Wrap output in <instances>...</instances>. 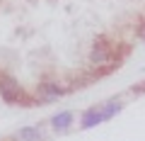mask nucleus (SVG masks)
Instances as JSON below:
<instances>
[{
  "label": "nucleus",
  "mask_w": 145,
  "mask_h": 141,
  "mask_svg": "<svg viewBox=\"0 0 145 141\" xmlns=\"http://www.w3.org/2000/svg\"><path fill=\"white\" fill-rule=\"evenodd\" d=\"M143 39H145V34H143Z\"/></svg>",
  "instance_id": "nucleus-7"
},
{
  "label": "nucleus",
  "mask_w": 145,
  "mask_h": 141,
  "mask_svg": "<svg viewBox=\"0 0 145 141\" xmlns=\"http://www.w3.org/2000/svg\"><path fill=\"white\" fill-rule=\"evenodd\" d=\"M41 139V129L39 126H24L17 131V141H39Z\"/></svg>",
  "instance_id": "nucleus-3"
},
{
  "label": "nucleus",
  "mask_w": 145,
  "mask_h": 141,
  "mask_svg": "<svg viewBox=\"0 0 145 141\" xmlns=\"http://www.w3.org/2000/svg\"><path fill=\"white\" fill-rule=\"evenodd\" d=\"M0 95L7 100V102H15V100L22 97V88L15 78L10 75H0Z\"/></svg>",
  "instance_id": "nucleus-1"
},
{
  "label": "nucleus",
  "mask_w": 145,
  "mask_h": 141,
  "mask_svg": "<svg viewBox=\"0 0 145 141\" xmlns=\"http://www.w3.org/2000/svg\"><path fill=\"white\" fill-rule=\"evenodd\" d=\"M104 119H106V117H104V110H102V107H92V110L82 117V129H89V126L99 124V122H104Z\"/></svg>",
  "instance_id": "nucleus-2"
},
{
  "label": "nucleus",
  "mask_w": 145,
  "mask_h": 141,
  "mask_svg": "<svg viewBox=\"0 0 145 141\" xmlns=\"http://www.w3.org/2000/svg\"><path fill=\"white\" fill-rule=\"evenodd\" d=\"M51 124H53V129H58V131H65L68 126L72 124V115H70V112H58V115L51 119Z\"/></svg>",
  "instance_id": "nucleus-4"
},
{
  "label": "nucleus",
  "mask_w": 145,
  "mask_h": 141,
  "mask_svg": "<svg viewBox=\"0 0 145 141\" xmlns=\"http://www.w3.org/2000/svg\"><path fill=\"white\" fill-rule=\"evenodd\" d=\"M106 58H109V46H106L104 42H99L97 46L92 49V61H94V63H104Z\"/></svg>",
  "instance_id": "nucleus-5"
},
{
  "label": "nucleus",
  "mask_w": 145,
  "mask_h": 141,
  "mask_svg": "<svg viewBox=\"0 0 145 141\" xmlns=\"http://www.w3.org/2000/svg\"><path fill=\"white\" fill-rule=\"evenodd\" d=\"M63 90L58 88V85H51V83H44L41 88H39V95H41L44 100H53V97H58Z\"/></svg>",
  "instance_id": "nucleus-6"
}]
</instances>
